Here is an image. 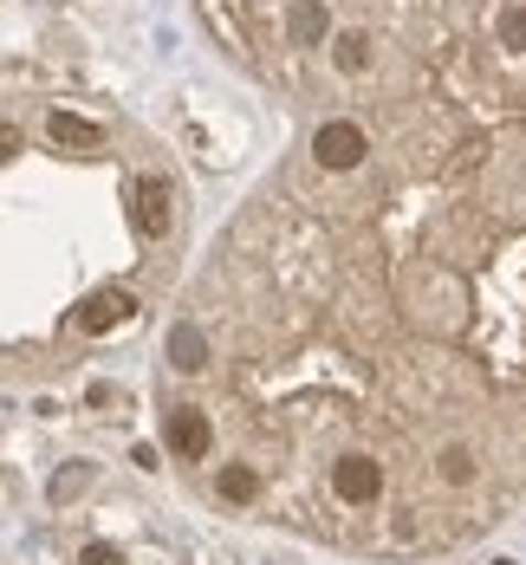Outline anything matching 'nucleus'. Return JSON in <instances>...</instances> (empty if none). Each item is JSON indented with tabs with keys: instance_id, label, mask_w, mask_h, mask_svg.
I'll return each instance as SVG.
<instances>
[{
	"instance_id": "1",
	"label": "nucleus",
	"mask_w": 526,
	"mask_h": 565,
	"mask_svg": "<svg viewBox=\"0 0 526 565\" xmlns=\"http://www.w3.org/2000/svg\"><path fill=\"white\" fill-rule=\"evenodd\" d=\"M312 157H319V170H357V163H364V130L345 124V117L319 124V130H312Z\"/></svg>"
},
{
	"instance_id": "2",
	"label": "nucleus",
	"mask_w": 526,
	"mask_h": 565,
	"mask_svg": "<svg viewBox=\"0 0 526 565\" xmlns=\"http://www.w3.org/2000/svg\"><path fill=\"white\" fill-rule=\"evenodd\" d=\"M124 319H137V292H124V286H98L85 306H78V332L85 339H98V332H111V326H124Z\"/></svg>"
},
{
	"instance_id": "3",
	"label": "nucleus",
	"mask_w": 526,
	"mask_h": 565,
	"mask_svg": "<svg viewBox=\"0 0 526 565\" xmlns=\"http://www.w3.org/2000/svg\"><path fill=\"white\" fill-rule=\"evenodd\" d=\"M332 488L345 494L351 508H371V501L384 494V468H377L371 455H345V461L332 468Z\"/></svg>"
},
{
	"instance_id": "4",
	"label": "nucleus",
	"mask_w": 526,
	"mask_h": 565,
	"mask_svg": "<svg viewBox=\"0 0 526 565\" xmlns=\"http://www.w3.org/2000/svg\"><path fill=\"white\" fill-rule=\"evenodd\" d=\"M130 202H137V234H143V241H163V234H170L175 215H170V182H163V175H143Z\"/></svg>"
},
{
	"instance_id": "5",
	"label": "nucleus",
	"mask_w": 526,
	"mask_h": 565,
	"mask_svg": "<svg viewBox=\"0 0 526 565\" xmlns=\"http://www.w3.org/2000/svg\"><path fill=\"white\" fill-rule=\"evenodd\" d=\"M163 436H170V449L182 455V461H202L208 443H215V429H208V416H202V409H170Z\"/></svg>"
},
{
	"instance_id": "6",
	"label": "nucleus",
	"mask_w": 526,
	"mask_h": 565,
	"mask_svg": "<svg viewBox=\"0 0 526 565\" xmlns=\"http://www.w3.org/2000/svg\"><path fill=\"white\" fill-rule=\"evenodd\" d=\"M292 46H332V13H325V0H299V7H292Z\"/></svg>"
},
{
	"instance_id": "7",
	"label": "nucleus",
	"mask_w": 526,
	"mask_h": 565,
	"mask_svg": "<svg viewBox=\"0 0 526 565\" xmlns=\"http://www.w3.org/2000/svg\"><path fill=\"white\" fill-rule=\"evenodd\" d=\"M46 130H53V143H65V150H98V143H105V130H98L92 117H78V111H53Z\"/></svg>"
},
{
	"instance_id": "8",
	"label": "nucleus",
	"mask_w": 526,
	"mask_h": 565,
	"mask_svg": "<svg viewBox=\"0 0 526 565\" xmlns=\"http://www.w3.org/2000/svg\"><path fill=\"white\" fill-rule=\"evenodd\" d=\"M170 364L175 371H202L208 364V339L195 326H170Z\"/></svg>"
},
{
	"instance_id": "9",
	"label": "nucleus",
	"mask_w": 526,
	"mask_h": 565,
	"mask_svg": "<svg viewBox=\"0 0 526 565\" xmlns=\"http://www.w3.org/2000/svg\"><path fill=\"white\" fill-rule=\"evenodd\" d=\"M436 475H442L449 488H468V481H474V449H468V443H449V449L436 455Z\"/></svg>"
},
{
	"instance_id": "10",
	"label": "nucleus",
	"mask_w": 526,
	"mask_h": 565,
	"mask_svg": "<svg viewBox=\"0 0 526 565\" xmlns=\"http://www.w3.org/2000/svg\"><path fill=\"white\" fill-rule=\"evenodd\" d=\"M332 65L339 72H364L371 65V40L364 33H332Z\"/></svg>"
},
{
	"instance_id": "11",
	"label": "nucleus",
	"mask_w": 526,
	"mask_h": 565,
	"mask_svg": "<svg viewBox=\"0 0 526 565\" xmlns=\"http://www.w3.org/2000/svg\"><path fill=\"white\" fill-rule=\"evenodd\" d=\"M215 488H222V501H254V494H260V475H254L247 461H234V468H222Z\"/></svg>"
},
{
	"instance_id": "12",
	"label": "nucleus",
	"mask_w": 526,
	"mask_h": 565,
	"mask_svg": "<svg viewBox=\"0 0 526 565\" xmlns=\"http://www.w3.org/2000/svg\"><path fill=\"white\" fill-rule=\"evenodd\" d=\"M494 26H501V40H507L514 53H526V7H520V0H514V7H501V20H494Z\"/></svg>"
},
{
	"instance_id": "13",
	"label": "nucleus",
	"mask_w": 526,
	"mask_h": 565,
	"mask_svg": "<svg viewBox=\"0 0 526 565\" xmlns=\"http://www.w3.org/2000/svg\"><path fill=\"white\" fill-rule=\"evenodd\" d=\"M85 481H92V468H85V461H65V468L53 475V501H72Z\"/></svg>"
},
{
	"instance_id": "14",
	"label": "nucleus",
	"mask_w": 526,
	"mask_h": 565,
	"mask_svg": "<svg viewBox=\"0 0 526 565\" xmlns=\"http://www.w3.org/2000/svg\"><path fill=\"white\" fill-rule=\"evenodd\" d=\"M78 565H124V553H117V546H85Z\"/></svg>"
},
{
	"instance_id": "15",
	"label": "nucleus",
	"mask_w": 526,
	"mask_h": 565,
	"mask_svg": "<svg viewBox=\"0 0 526 565\" xmlns=\"http://www.w3.org/2000/svg\"><path fill=\"white\" fill-rule=\"evenodd\" d=\"M501 565H507V559H501Z\"/></svg>"
}]
</instances>
